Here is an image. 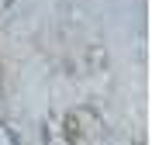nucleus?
Masks as SVG:
<instances>
[{"label": "nucleus", "instance_id": "1", "mask_svg": "<svg viewBox=\"0 0 152 145\" xmlns=\"http://www.w3.org/2000/svg\"><path fill=\"white\" fill-rule=\"evenodd\" d=\"M66 138H69V145H80V117L76 114L66 117Z\"/></svg>", "mask_w": 152, "mask_h": 145}]
</instances>
